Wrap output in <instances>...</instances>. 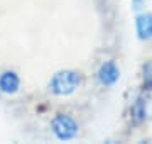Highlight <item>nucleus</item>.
Returning <instances> with one entry per match:
<instances>
[{
    "mask_svg": "<svg viewBox=\"0 0 152 144\" xmlns=\"http://www.w3.org/2000/svg\"><path fill=\"white\" fill-rule=\"evenodd\" d=\"M130 117L134 124H142L147 119V104L144 97H137L130 107Z\"/></svg>",
    "mask_w": 152,
    "mask_h": 144,
    "instance_id": "423d86ee",
    "label": "nucleus"
},
{
    "mask_svg": "<svg viewBox=\"0 0 152 144\" xmlns=\"http://www.w3.org/2000/svg\"><path fill=\"white\" fill-rule=\"evenodd\" d=\"M96 76H98V82L103 87H112V85H115L118 82L120 70L115 61L108 60V61H105V63H102V66L98 68Z\"/></svg>",
    "mask_w": 152,
    "mask_h": 144,
    "instance_id": "7ed1b4c3",
    "label": "nucleus"
},
{
    "mask_svg": "<svg viewBox=\"0 0 152 144\" xmlns=\"http://www.w3.org/2000/svg\"><path fill=\"white\" fill-rule=\"evenodd\" d=\"M78 122L69 115V114H63L58 112L53 119H51V131L59 141H71L78 136Z\"/></svg>",
    "mask_w": 152,
    "mask_h": 144,
    "instance_id": "f03ea898",
    "label": "nucleus"
},
{
    "mask_svg": "<svg viewBox=\"0 0 152 144\" xmlns=\"http://www.w3.org/2000/svg\"><path fill=\"white\" fill-rule=\"evenodd\" d=\"M142 87L144 90H152V60H149L142 68Z\"/></svg>",
    "mask_w": 152,
    "mask_h": 144,
    "instance_id": "0eeeda50",
    "label": "nucleus"
},
{
    "mask_svg": "<svg viewBox=\"0 0 152 144\" xmlns=\"http://www.w3.org/2000/svg\"><path fill=\"white\" fill-rule=\"evenodd\" d=\"M81 85V75L76 70H59L49 80V92L58 97H68L75 93Z\"/></svg>",
    "mask_w": 152,
    "mask_h": 144,
    "instance_id": "f257e3e1",
    "label": "nucleus"
},
{
    "mask_svg": "<svg viewBox=\"0 0 152 144\" xmlns=\"http://www.w3.org/2000/svg\"><path fill=\"white\" fill-rule=\"evenodd\" d=\"M135 31L137 37L140 41H149L152 39V14L144 12L135 17Z\"/></svg>",
    "mask_w": 152,
    "mask_h": 144,
    "instance_id": "39448f33",
    "label": "nucleus"
},
{
    "mask_svg": "<svg viewBox=\"0 0 152 144\" xmlns=\"http://www.w3.org/2000/svg\"><path fill=\"white\" fill-rule=\"evenodd\" d=\"M20 90V76L14 70H5L0 73V92L5 95H15Z\"/></svg>",
    "mask_w": 152,
    "mask_h": 144,
    "instance_id": "20e7f679",
    "label": "nucleus"
}]
</instances>
